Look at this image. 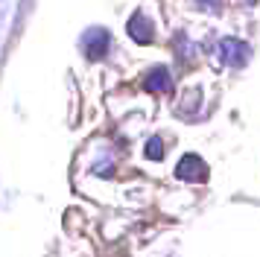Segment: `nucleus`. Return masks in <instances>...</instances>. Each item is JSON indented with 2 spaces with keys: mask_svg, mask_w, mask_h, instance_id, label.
Masks as SVG:
<instances>
[{
  "mask_svg": "<svg viewBox=\"0 0 260 257\" xmlns=\"http://www.w3.org/2000/svg\"><path fill=\"white\" fill-rule=\"evenodd\" d=\"M161 152H164V143L158 138H152L149 143H146V158H152V161H158L161 158Z\"/></svg>",
  "mask_w": 260,
  "mask_h": 257,
  "instance_id": "obj_5",
  "label": "nucleus"
},
{
  "mask_svg": "<svg viewBox=\"0 0 260 257\" xmlns=\"http://www.w3.org/2000/svg\"><path fill=\"white\" fill-rule=\"evenodd\" d=\"M178 175H181V178H202V175H205V167H202L199 164V158H196V155H187V158H184V161L178 164Z\"/></svg>",
  "mask_w": 260,
  "mask_h": 257,
  "instance_id": "obj_4",
  "label": "nucleus"
},
{
  "mask_svg": "<svg viewBox=\"0 0 260 257\" xmlns=\"http://www.w3.org/2000/svg\"><path fill=\"white\" fill-rule=\"evenodd\" d=\"M108 47H111V38H108L106 29H91V33L85 35V56L91 58V61H100V58L108 53Z\"/></svg>",
  "mask_w": 260,
  "mask_h": 257,
  "instance_id": "obj_1",
  "label": "nucleus"
},
{
  "mask_svg": "<svg viewBox=\"0 0 260 257\" xmlns=\"http://www.w3.org/2000/svg\"><path fill=\"white\" fill-rule=\"evenodd\" d=\"M143 88L146 91H167L170 88V73L164 68H155L143 76Z\"/></svg>",
  "mask_w": 260,
  "mask_h": 257,
  "instance_id": "obj_3",
  "label": "nucleus"
},
{
  "mask_svg": "<svg viewBox=\"0 0 260 257\" xmlns=\"http://www.w3.org/2000/svg\"><path fill=\"white\" fill-rule=\"evenodd\" d=\"M129 35L135 41H141V44H149L152 41V23L146 21L143 15H135L129 21Z\"/></svg>",
  "mask_w": 260,
  "mask_h": 257,
  "instance_id": "obj_2",
  "label": "nucleus"
}]
</instances>
